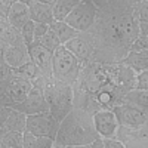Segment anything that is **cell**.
<instances>
[{
    "instance_id": "obj_40",
    "label": "cell",
    "mask_w": 148,
    "mask_h": 148,
    "mask_svg": "<svg viewBox=\"0 0 148 148\" xmlns=\"http://www.w3.org/2000/svg\"><path fill=\"white\" fill-rule=\"evenodd\" d=\"M19 2H24V3H30L31 0H19Z\"/></svg>"
},
{
    "instance_id": "obj_35",
    "label": "cell",
    "mask_w": 148,
    "mask_h": 148,
    "mask_svg": "<svg viewBox=\"0 0 148 148\" xmlns=\"http://www.w3.org/2000/svg\"><path fill=\"white\" fill-rule=\"evenodd\" d=\"M90 148H107L105 147V142H104V138H99V139H96L90 144Z\"/></svg>"
},
{
    "instance_id": "obj_28",
    "label": "cell",
    "mask_w": 148,
    "mask_h": 148,
    "mask_svg": "<svg viewBox=\"0 0 148 148\" xmlns=\"http://www.w3.org/2000/svg\"><path fill=\"white\" fill-rule=\"evenodd\" d=\"M135 15L139 24H148V0H139L135 9Z\"/></svg>"
},
{
    "instance_id": "obj_17",
    "label": "cell",
    "mask_w": 148,
    "mask_h": 148,
    "mask_svg": "<svg viewBox=\"0 0 148 148\" xmlns=\"http://www.w3.org/2000/svg\"><path fill=\"white\" fill-rule=\"evenodd\" d=\"M30 6V18L34 22H40V24H51L55 21L53 16V6L47 5V3H42L37 2V0H31L28 3Z\"/></svg>"
},
{
    "instance_id": "obj_15",
    "label": "cell",
    "mask_w": 148,
    "mask_h": 148,
    "mask_svg": "<svg viewBox=\"0 0 148 148\" xmlns=\"http://www.w3.org/2000/svg\"><path fill=\"white\" fill-rule=\"evenodd\" d=\"M0 43H2V47L25 45L21 31L15 28L6 18H2V22H0Z\"/></svg>"
},
{
    "instance_id": "obj_25",
    "label": "cell",
    "mask_w": 148,
    "mask_h": 148,
    "mask_svg": "<svg viewBox=\"0 0 148 148\" xmlns=\"http://www.w3.org/2000/svg\"><path fill=\"white\" fill-rule=\"evenodd\" d=\"M37 40H39L46 49H49V51H52V52H55L59 46H62V45H61V42H59V39H58V36L52 31V28L49 30V31L42 37V39H37Z\"/></svg>"
},
{
    "instance_id": "obj_34",
    "label": "cell",
    "mask_w": 148,
    "mask_h": 148,
    "mask_svg": "<svg viewBox=\"0 0 148 148\" xmlns=\"http://www.w3.org/2000/svg\"><path fill=\"white\" fill-rule=\"evenodd\" d=\"M16 0H2V5H0V12H2V18H6L8 16V12L9 9L12 8Z\"/></svg>"
},
{
    "instance_id": "obj_2",
    "label": "cell",
    "mask_w": 148,
    "mask_h": 148,
    "mask_svg": "<svg viewBox=\"0 0 148 148\" xmlns=\"http://www.w3.org/2000/svg\"><path fill=\"white\" fill-rule=\"evenodd\" d=\"M101 135L95 127L93 116L82 108H74L71 113L61 121L56 135V145H90L99 139Z\"/></svg>"
},
{
    "instance_id": "obj_23",
    "label": "cell",
    "mask_w": 148,
    "mask_h": 148,
    "mask_svg": "<svg viewBox=\"0 0 148 148\" xmlns=\"http://www.w3.org/2000/svg\"><path fill=\"white\" fill-rule=\"evenodd\" d=\"M14 71L18 74V76L27 79V80H30V82H33V83H34L37 79H40V77L43 76L42 70L37 67V64L34 62L33 59L30 61V62H27L25 65H22V67H19V68H15Z\"/></svg>"
},
{
    "instance_id": "obj_1",
    "label": "cell",
    "mask_w": 148,
    "mask_h": 148,
    "mask_svg": "<svg viewBox=\"0 0 148 148\" xmlns=\"http://www.w3.org/2000/svg\"><path fill=\"white\" fill-rule=\"evenodd\" d=\"M139 0H111L98 9L89 31L93 45V62L117 64L132 51L139 36V21L135 15Z\"/></svg>"
},
{
    "instance_id": "obj_38",
    "label": "cell",
    "mask_w": 148,
    "mask_h": 148,
    "mask_svg": "<svg viewBox=\"0 0 148 148\" xmlns=\"http://www.w3.org/2000/svg\"><path fill=\"white\" fill-rule=\"evenodd\" d=\"M70 148H90V145H73Z\"/></svg>"
},
{
    "instance_id": "obj_20",
    "label": "cell",
    "mask_w": 148,
    "mask_h": 148,
    "mask_svg": "<svg viewBox=\"0 0 148 148\" xmlns=\"http://www.w3.org/2000/svg\"><path fill=\"white\" fill-rule=\"evenodd\" d=\"M82 0H56L53 3V16L55 21H65Z\"/></svg>"
},
{
    "instance_id": "obj_27",
    "label": "cell",
    "mask_w": 148,
    "mask_h": 148,
    "mask_svg": "<svg viewBox=\"0 0 148 148\" xmlns=\"http://www.w3.org/2000/svg\"><path fill=\"white\" fill-rule=\"evenodd\" d=\"M21 34H22V39H24V42H25L27 46L33 45L34 40H36V22L30 19L25 25L22 27Z\"/></svg>"
},
{
    "instance_id": "obj_6",
    "label": "cell",
    "mask_w": 148,
    "mask_h": 148,
    "mask_svg": "<svg viewBox=\"0 0 148 148\" xmlns=\"http://www.w3.org/2000/svg\"><path fill=\"white\" fill-rule=\"evenodd\" d=\"M45 82H46L45 76L37 79L33 83V89L30 90L28 96L21 104H16L12 108L21 111V113H25L27 116L40 114V113H51V107H49V102L45 96Z\"/></svg>"
},
{
    "instance_id": "obj_29",
    "label": "cell",
    "mask_w": 148,
    "mask_h": 148,
    "mask_svg": "<svg viewBox=\"0 0 148 148\" xmlns=\"http://www.w3.org/2000/svg\"><path fill=\"white\" fill-rule=\"evenodd\" d=\"M12 74H14V68H12L3 58H0V83H5Z\"/></svg>"
},
{
    "instance_id": "obj_19",
    "label": "cell",
    "mask_w": 148,
    "mask_h": 148,
    "mask_svg": "<svg viewBox=\"0 0 148 148\" xmlns=\"http://www.w3.org/2000/svg\"><path fill=\"white\" fill-rule=\"evenodd\" d=\"M51 28H52V31L58 36L61 45H65V43H68L71 39H74L76 36H79V31H77L76 28H73L71 25H68L65 21H53V22L51 24Z\"/></svg>"
},
{
    "instance_id": "obj_39",
    "label": "cell",
    "mask_w": 148,
    "mask_h": 148,
    "mask_svg": "<svg viewBox=\"0 0 148 148\" xmlns=\"http://www.w3.org/2000/svg\"><path fill=\"white\" fill-rule=\"evenodd\" d=\"M53 148H70V147H67V145H53Z\"/></svg>"
},
{
    "instance_id": "obj_12",
    "label": "cell",
    "mask_w": 148,
    "mask_h": 148,
    "mask_svg": "<svg viewBox=\"0 0 148 148\" xmlns=\"http://www.w3.org/2000/svg\"><path fill=\"white\" fill-rule=\"evenodd\" d=\"M28 51L31 55V59L37 64L43 73L45 77H53V53L52 51L46 49L39 40H34L33 45L28 46Z\"/></svg>"
},
{
    "instance_id": "obj_14",
    "label": "cell",
    "mask_w": 148,
    "mask_h": 148,
    "mask_svg": "<svg viewBox=\"0 0 148 148\" xmlns=\"http://www.w3.org/2000/svg\"><path fill=\"white\" fill-rule=\"evenodd\" d=\"M0 58H3L12 68H19L25 65L31 61V55L28 51L27 45H19V46H9V47H2Z\"/></svg>"
},
{
    "instance_id": "obj_18",
    "label": "cell",
    "mask_w": 148,
    "mask_h": 148,
    "mask_svg": "<svg viewBox=\"0 0 148 148\" xmlns=\"http://www.w3.org/2000/svg\"><path fill=\"white\" fill-rule=\"evenodd\" d=\"M123 64L132 67L138 74L142 71H148V49L142 51H130L127 56L121 61Z\"/></svg>"
},
{
    "instance_id": "obj_3",
    "label": "cell",
    "mask_w": 148,
    "mask_h": 148,
    "mask_svg": "<svg viewBox=\"0 0 148 148\" xmlns=\"http://www.w3.org/2000/svg\"><path fill=\"white\" fill-rule=\"evenodd\" d=\"M45 96L51 107V114L58 121H62L74 110V88L71 84L46 77Z\"/></svg>"
},
{
    "instance_id": "obj_4",
    "label": "cell",
    "mask_w": 148,
    "mask_h": 148,
    "mask_svg": "<svg viewBox=\"0 0 148 148\" xmlns=\"http://www.w3.org/2000/svg\"><path fill=\"white\" fill-rule=\"evenodd\" d=\"M83 64L62 45L53 53V79L74 86L77 83Z\"/></svg>"
},
{
    "instance_id": "obj_24",
    "label": "cell",
    "mask_w": 148,
    "mask_h": 148,
    "mask_svg": "<svg viewBox=\"0 0 148 148\" xmlns=\"http://www.w3.org/2000/svg\"><path fill=\"white\" fill-rule=\"evenodd\" d=\"M0 148H24V133L22 132H8L2 136Z\"/></svg>"
},
{
    "instance_id": "obj_37",
    "label": "cell",
    "mask_w": 148,
    "mask_h": 148,
    "mask_svg": "<svg viewBox=\"0 0 148 148\" xmlns=\"http://www.w3.org/2000/svg\"><path fill=\"white\" fill-rule=\"evenodd\" d=\"M37 2H42V3H47V5H52V6H53V3L56 2V0H37Z\"/></svg>"
},
{
    "instance_id": "obj_10",
    "label": "cell",
    "mask_w": 148,
    "mask_h": 148,
    "mask_svg": "<svg viewBox=\"0 0 148 148\" xmlns=\"http://www.w3.org/2000/svg\"><path fill=\"white\" fill-rule=\"evenodd\" d=\"M83 65L93 62V45L88 33H79L74 39L64 45Z\"/></svg>"
},
{
    "instance_id": "obj_36",
    "label": "cell",
    "mask_w": 148,
    "mask_h": 148,
    "mask_svg": "<svg viewBox=\"0 0 148 148\" xmlns=\"http://www.w3.org/2000/svg\"><path fill=\"white\" fill-rule=\"evenodd\" d=\"M92 2H93L98 8H102L104 5H107L108 2H111V0H92Z\"/></svg>"
},
{
    "instance_id": "obj_21",
    "label": "cell",
    "mask_w": 148,
    "mask_h": 148,
    "mask_svg": "<svg viewBox=\"0 0 148 148\" xmlns=\"http://www.w3.org/2000/svg\"><path fill=\"white\" fill-rule=\"evenodd\" d=\"M55 139L49 136H36L30 132H24V148H53Z\"/></svg>"
},
{
    "instance_id": "obj_5",
    "label": "cell",
    "mask_w": 148,
    "mask_h": 148,
    "mask_svg": "<svg viewBox=\"0 0 148 148\" xmlns=\"http://www.w3.org/2000/svg\"><path fill=\"white\" fill-rule=\"evenodd\" d=\"M0 89H2V99H0L2 107H15L28 96L30 90L33 89V82L18 76L14 71V74L5 83H0Z\"/></svg>"
},
{
    "instance_id": "obj_13",
    "label": "cell",
    "mask_w": 148,
    "mask_h": 148,
    "mask_svg": "<svg viewBox=\"0 0 148 148\" xmlns=\"http://www.w3.org/2000/svg\"><path fill=\"white\" fill-rule=\"evenodd\" d=\"M27 119L25 113L12 108V107H2V136L8 132H25L27 130Z\"/></svg>"
},
{
    "instance_id": "obj_31",
    "label": "cell",
    "mask_w": 148,
    "mask_h": 148,
    "mask_svg": "<svg viewBox=\"0 0 148 148\" xmlns=\"http://www.w3.org/2000/svg\"><path fill=\"white\" fill-rule=\"evenodd\" d=\"M136 89H147L148 90V71H142L138 74Z\"/></svg>"
},
{
    "instance_id": "obj_22",
    "label": "cell",
    "mask_w": 148,
    "mask_h": 148,
    "mask_svg": "<svg viewBox=\"0 0 148 148\" xmlns=\"http://www.w3.org/2000/svg\"><path fill=\"white\" fill-rule=\"evenodd\" d=\"M125 102H129L132 105H136L142 110H148V90L147 89H132L126 98Z\"/></svg>"
},
{
    "instance_id": "obj_33",
    "label": "cell",
    "mask_w": 148,
    "mask_h": 148,
    "mask_svg": "<svg viewBox=\"0 0 148 148\" xmlns=\"http://www.w3.org/2000/svg\"><path fill=\"white\" fill-rule=\"evenodd\" d=\"M104 142H105V147H107V148H126L125 142H121V141L117 139V138L104 139Z\"/></svg>"
},
{
    "instance_id": "obj_7",
    "label": "cell",
    "mask_w": 148,
    "mask_h": 148,
    "mask_svg": "<svg viewBox=\"0 0 148 148\" xmlns=\"http://www.w3.org/2000/svg\"><path fill=\"white\" fill-rule=\"evenodd\" d=\"M98 8L92 0H82V2L73 9V12L67 16L65 22L73 28H76L79 33H86L92 28L95 24Z\"/></svg>"
},
{
    "instance_id": "obj_11",
    "label": "cell",
    "mask_w": 148,
    "mask_h": 148,
    "mask_svg": "<svg viewBox=\"0 0 148 148\" xmlns=\"http://www.w3.org/2000/svg\"><path fill=\"white\" fill-rule=\"evenodd\" d=\"M93 121L98 133L104 139H111L117 136L119 132V120L116 117V113L113 110H101L93 114Z\"/></svg>"
},
{
    "instance_id": "obj_26",
    "label": "cell",
    "mask_w": 148,
    "mask_h": 148,
    "mask_svg": "<svg viewBox=\"0 0 148 148\" xmlns=\"http://www.w3.org/2000/svg\"><path fill=\"white\" fill-rule=\"evenodd\" d=\"M142 49H148V24H139V36L132 46V51Z\"/></svg>"
},
{
    "instance_id": "obj_8",
    "label": "cell",
    "mask_w": 148,
    "mask_h": 148,
    "mask_svg": "<svg viewBox=\"0 0 148 148\" xmlns=\"http://www.w3.org/2000/svg\"><path fill=\"white\" fill-rule=\"evenodd\" d=\"M61 121H58L51 113H40L33 114L27 119V130L36 136H49L56 139Z\"/></svg>"
},
{
    "instance_id": "obj_9",
    "label": "cell",
    "mask_w": 148,
    "mask_h": 148,
    "mask_svg": "<svg viewBox=\"0 0 148 148\" xmlns=\"http://www.w3.org/2000/svg\"><path fill=\"white\" fill-rule=\"evenodd\" d=\"M120 126L129 129H139L148 121V110H142L129 102H123L113 108Z\"/></svg>"
},
{
    "instance_id": "obj_16",
    "label": "cell",
    "mask_w": 148,
    "mask_h": 148,
    "mask_svg": "<svg viewBox=\"0 0 148 148\" xmlns=\"http://www.w3.org/2000/svg\"><path fill=\"white\" fill-rule=\"evenodd\" d=\"M6 19H8L15 28H18V30L21 31L22 27L31 19V18H30V6H28V3H24V2H19V0H16V2L12 5V8L9 9Z\"/></svg>"
},
{
    "instance_id": "obj_32",
    "label": "cell",
    "mask_w": 148,
    "mask_h": 148,
    "mask_svg": "<svg viewBox=\"0 0 148 148\" xmlns=\"http://www.w3.org/2000/svg\"><path fill=\"white\" fill-rule=\"evenodd\" d=\"M51 30V25L47 24H40V22H36V39H42V37Z\"/></svg>"
},
{
    "instance_id": "obj_30",
    "label": "cell",
    "mask_w": 148,
    "mask_h": 148,
    "mask_svg": "<svg viewBox=\"0 0 148 148\" xmlns=\"http://www.w3.org/2000/svg\"><path fill=\"white\" fill-rule=\"evenodd\" d=\"M126 148H148V138H133L125 142Z\"/></svg>"
}]
</instances>
